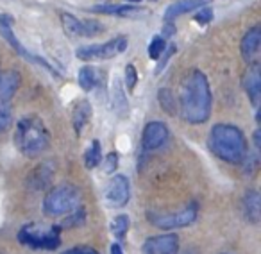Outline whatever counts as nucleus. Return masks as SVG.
Returning a JSON list of instances; mask_svg holds the SVG:
<instances>
[{"instance_id":"nucleus-15","label":"nucleus","mask_w":261,"mask_h":254,"mask_svg":"<svg viewBox=\"0 0 261 254\" xmlns=\"http://www.w3.org/2000/svg\"><path fill=\"white\" fill-rule=\"evenodd\" d=\"M20 86V73L15 70H8V72L0 73V102L8 104L11 100L13 95L16 93Z\"/></svg>"},{"instance_id":"nucleus-22","label":"nucleus","mask_w":261,"mask_h":254,"mask_svg":"<svg viewBox=\"0 0 261 254\" xmlns=\"http://www.w3.org/2000/svg\"><path fill=\"white\" fill-rule=\"evenodd\" d=\"M129 225H130L129 217H127V215H118V217L113 218L109 227H111L113 235L118 236V238H123V236L127 235V231H129Z\"/></svg>"},{"instance_id":"nucleus-10","label":"nucleus","mask_w":261,"mask_h":254,"mask_svg":"<svg viewBox=\"0 0 261 254\" xmlns=\"http://www.w3.org/2000/svg\"><path fill=\"white\" fill-rule=\"evenodd\" d=\"M179 238L177 235H160L147 238L142 245L143 254H177Z\"/></svg>"},{"instance_id":"nucleus-7","label":"nucleus","mask_w":261,"mask_h":254,"mask_svg":"<svg viewBox=\"0 0 261 254\" xmlns=\"http://www.w3.org/2000/svg\"><path fill=\"white\" fill-rule=\"evenodd\" d=\"M129 40L125 36L113 38V40L106 41L100 45H86V47L77 48V58L83 61H95V59H109L115 56L125 52Z\"/></svg>"},{"instance_id":"nucleus-5","label":"nucleus","mask_w":261,"mask_h":254,"mask_svg":"<svg viewBox=\"0 0 261 254\" xmlns=\"http://www.w3.org/2000/svg\"><path fill=\"white\" fill-rule=\"evenodd\" d=\"M18 238L22 243L36 250H54L61 243L58 227H47L41 224H29L22 227Z\"/></svg>"},{"instance_id":"nucleus-11","label":"nucleus","mask_w":261,"mask_h":254,"mask_svg":"<svg viewBox=\"0 0 261 254\" xmlns=\"http://www.w3.org/2000/svg\"><path fill=\"white\" fill-rule=\"evenodd\" d=\"M168 140V127L163 122H149L143 127L142 145L145 150H156Z\"/></svg>"},{"instance_id":"nucleus-2","label":"nucleus","mask_w":261,"mask_h":254,"mask_svg":"<svg viewBox=\"0 0 261 254\" xmlns=\"http://www.w3.org/2000/svg\"><path fill=\"white\" fill-rule=\"evenodd\" d=\"M210 149L218 160L240 165L247 158V140L231 123H217L210 133Z\"/></svg>"},{"instance_id":"nucleus-17","label":"nucleus","mask_w":261,"mask_h":254,"mask_svg":"<svg viewBox=\"0 0 261 254\" xmlns=\"http://www.w3.org/2000/svg\"><path fill=\"white\" fill-rule=\"evenodd\" d=\"M204 4H210V0H179V2L172 4L170 8L167 9L165 20H167V22H172V20H175L177 16L186 15V13L193 11V9L204 8Z\"/></svg>"},{"instance_id":"nucleus-23","label":"nucleus","mask_w":261,"mask_h":254,"mask_svg":"<svg viewBox=\"0 0 261 254\" xmlns=\"http://www.w3.org/2000/svg\"><path fill=\"white\" fill-rule=\"evenodd\" d=\"M158 98H160L161 108H163L165 111L168 113V115H175V98H174V95H172L170 90H167V88L160 90V93H158Z\"/></svg>"},{"instance_id":"nucleus-4","label":"nucleus","mask_w":261,"mask_h":254,"mask_svg":"<svg viewBox=\"0 0 261 254\" xmlns=\"http://www.w3.org/2000/svg\"><path fill=\"white\" fill-rule=\"evenodd\" d=\"M81 192L72 185H61L50 190L43 200V213L47 217H63L79 210Z\"/></svg>"},{"instance_id":"nucleus-32","label":"nucleus","mask_w":261,"mask_h":254,"mask_svg":"<svg viewBox=\"0 0 261 254\" xmlns=\"http://www.w3.org/2000/svg\"><path fill=\"white\" fill-rule=\"evenodd\" d=\"M224 254H231V252H224Z\"/></svg>"},{"instance_id":"nucleus-20","label":"nucleus","mask_w":261,"mask_h":254,"mask_svg":"<svg viewBox=\"0 0 261 254\" xmlns=\"http://www.w3.org/2000/svg\"><path fill=\"white\" fill-rule=\"evenodd\" d=\"M111 102H113V108H115L116 115L118 116H125L127 111H129V106H127V98L123 95L122 90V84L118 81L113 83V91H111Z\"/></svg>"},{"instance_id":"nucleus-24","label":"nucleus","mask_w":261,"mask_h":254,"mask_svg":"<svg viewBox=\"0 0 261 254\" xmlns=\"http://www.w3.org/2000/svg\"><path fill=\"white\" fill-rule=\"evenodd\" d=\"M163 52H165V40L161 36H156L149 45V56L152 59H160Z\"/></svg>"},{"instance_id":"nucleus-1","label":"nucleus","mask_w":261,"mask_h":254,"mask_svg":"<svg viewBox=\"0 0 261 254\" xmlns=\"http://www.w3.org/2000/svg\"><path fill=\"white\" fill-rule=\"evenodd\" d=\"M179 104H181V115L188 123H204L211 115V97L210 81L206 73L200 70H192L182 81L181 95H179Z\"/></svg>"},{"instance_id":"nucleus-31","label":"nucleus","mask_w":261,"mask_h":254,"mask_svg":"<svg viewBox=\"0 0 261 254\" xmlns=\"http://www.w3.org/2000/svg\"><path fill=\"white\" fill-rule=\"evenodd\" d=\"M129 2H140V0H129Z\"/></svg>"},{"instance_id":"nucleus-12","label":"nucleus","mask_w":261,"mask_h":254,"mask_svg":"<svg viewBox=\"0 0 261 254\" xmlns=\"http://www.w3.org/2000/svg\"><path fill=\"white\" fill-rule=\"evenodd\" d=\"M243 86H245V91L249 95L252 106H259L261 100V72H259V65L257 61H252L250 66L245 72V79H243Z\"/></svg>"},{"instance_id":"nucleus-21","label":"nucleus","mask_w":261,"mask_h":254,"mask_svg":"<svg viewBox=\"0 0 261 254\" xmlns=\"http://www.w3.org/2000/svg\"><path fill=\"white\" fill-rule=\"evenodd\" d=\"M102 161V150H100V143L97 140L90 143L86 154H84V163H86V168H95L98 163Z\"/></svg>"},{"instance_id":"nucleus-19","label":"nucleus","mask_w":261,"mask_h":254,"mask_svg":"<svg viewBox=\"0 0 261 254\" xmlns=\"http://www.w3.org/2000/svg\"><path fill=\"white\" fill-rule=\"evenodd\" d=\"M98 79H100V72H98L95 66L88 65L79 70V84L83 90H86V91L93 90V88L97 86Z\"/></svg>"},{"instance_id":"nucleus-13","label":"nucleus","mask_w":261,"mask_h":254,"mask_svg":"<svg viewBox=\"0 0 261 254\" xmlns=\"http://www.w3.org/2000/svg\"><path fill=\"white\" fill-rule=\"evenodd\" d=\"M0 33H2V36L6 38V40L9 41V43L13 45V48H15L16 52H18L20 56H23V58H27V59H31V61H38L41 66H45V68H48V70H52L54 72V68H52L48 63H45L43 59H40V58H36V56H33V54H29V52L23 48V45L20 43L18 40L15 38V34H13V31H11V20L8 18V16H2L0 15ZM56 73V72H54Z\"/></svg>"},{"instance_id":"nucleus-6","label":"nucleus","mask_w":261,"mask_h":254,"mask_svg":"<svg viewBox=\"0 0 261 254\" xmlns=\"http://www.w3.org/2000/svg\"><path fill=\"white\" fill-rule=\"evenodd\" d=\"M197 206L190 204V206L182 208L177 213H156V211H149V220L152 225L160 229H181L188 227L197 220Z\"/></svg>"},{"instance_id":"nucleus-29","label":"nucleus","mask_w":261,"mask_h":254,"mask_svg":"<svg viewBox=\"0 0 261 254\" xmlns=\"http://www.w3.org/2000/svg\"><path fill=\"white\" fill-rule=\"evenodd\" d=\"M63 254H98L93 247H73V249L66 250Z\"/></svg>"},{"instance_id":"nucleus-25","label":"nucleus","mask_w":261,"mask_h":254,"mask_svg":"<svg viewBox=\"0 0 261 254\" xmlns=\"http://www.w3.org/2000/svg\"><path fill=\"white\" fill-rule=\"evenodd\" d=\"M11 125V111L4 102H0V133H4Z\"/></svg>"},{"instance_id":"nucleus-18","label":"nucleus","mask_w":261,"mask_h":254,"mask_svg":"<svg viewBox=\"0 0 261 254\" xmlns=\"http://www.w3.org/2000/svg\"><path fill=\"white\" fill-rule=\"evenodd\" d=\"M243 213L245 218L252 224L259 222V215H261V199L259 193L256 190H249L243 197Z\"/></svg>"},{"instance_id":"nucleus-30","label":"nucleus","mask_w":261,"mask_h":254,"mask_svg":"<svg viewBox=\"0 0 261 254\" xmlns=\"http://www.w3.org/2000/svg\"><path fill=\"white\" fill-rule=\"evenodd\" d=\"M111 254H123L122 247H120L118 243H113V245H111Z\"/></svg>"},{"instance_id":"nucleus-27","label":"nucleus","mask_w":261,"mask_h":254,"mask_svg":"<svg viewBox=\"0 0 261 254\" xmlns=\"http://www.w3.org/2000/svg\"><path fill=\"white\" fill-rule=\"evenodd\" d=\"M118 168V154L116 153H109L104 158V172L106 174H113V172Z\"/></svg>"},{"instance_id":"nucleus-3","label":"nucleus","mask_w":261,"mask_h":254,"mask_svg":"<svg viewBox=\"0 0 261 254\" xmlns=\"http://www.w3.org/2000/svg\"><path fill=\"white\" fill-rule=\"evenodd\" d=\"M16 149L27 158H36L47 149L48 131L38 116H23L18 120L15 133Z\"/></svg>"},{"instance_id":"nucleus-28","label":"nucleus","mask_w":261,"mask_h":254,"mask_svg":"<svg viewBox=\"0 0 261 254\" xmlns=\"http://www.w3.org/2000/svg\"><path fill=\"white\" fill-rule=\"evenodd\" d=\"M211 20H213V11H211V8H202L195 15V22L200 23V26H206V23H210Z\"/></svg>"},{"instance_id":"nucleus-14","label":"nucleus","mask_w":261,"mask_h":254,"mask_svg":"<svg viewBox=\"0 0 261 254\" xmlns=\"http://www.w3.org/2000/svg\"><path fill=\"white\" fill-rule=\"evenodd\" d=\"M259 43H261V27L254 26L252 29L247 31L245 36L242 38V43H240V52H242L245 61L252 63V58L259 50Z\"/></svg>"},{"instance_id":"nucleus-16","label":"nucleus","mask_w":261,"mask_h":254,"mask_svg":"<svg viewBox=\"0 0 261 254\" xmlns=\"http://www.w3.org/2000/svg\"><path fill=\"white\" fill-rule=\"evenodd\" d=\"M91 115H93V109H91L90 102L88 100L77 102L72 113V122H73V129H75V135H81L84 131V127L90 123Z\"/></svg>"},{"instance_id":"nucleus-8","label":"nucleus","mask_w":261,"mask_h":254,"mask_svg":"<svg viewBox=\"0 0 261 254\" xmlns=\"http://www.w3.org/2000/svg\"><path fill=\"white\" fill-rule=\"evenodd\" d=\"M130 199V186L125 175L116 174L109 179L104 190V200L109 208H123Z\"/></svg>"},{"instance_id":"nucleus-26","label":"nucleus","mask_w":261,"mask_h":254,"mask_svg":"<svg viewBox=\"0 0 261 254\" xmlns=\"http://www.w3.org/2000/svg\"><path fill=\"white\" fill-rule=\"evenodd\" d=\"M136 83H138V72H136V68L133 65H127L125 66V84L127 88H129L130 91L135 90Z\"/></svg>"},{"instance_id":"nucleus-9","label":"nucleus","mask_w":261,"mask_h":254,"mask_svg":"<svg viewBox=\"0 0 261 254\" xmlns=\"http://www.w3.org/2000/svg\"><path fill=\"white\" fill-rule=\"evenodd\" d=\"M61 23L65 33L70 34V36H97L104 29L100 23L93 22V20L83 22V20L75 18L70 13H61Z\"/></svg>"}]
</instances>
